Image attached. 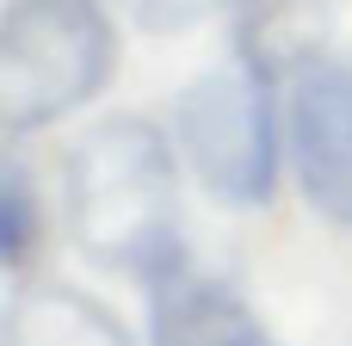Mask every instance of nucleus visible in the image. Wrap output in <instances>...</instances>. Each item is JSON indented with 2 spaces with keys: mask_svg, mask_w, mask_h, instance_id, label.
I'll return each instance as SVG.
<instances>
[{
  "mask_svg": "<svg viewBox=\"0 0 352 346\" xmlns=\"http://www.w3.org/2000/svg\"><path fill=\"white\" fill-rule=\"evenodd\" d=\"M62 204H68L74 248L93 266H111V272H130V279L148 285L161 266H173L186 254L179 248L173 149L136 111H118V118L93 124L68 149Z\"/></svg>",
  "mask_w": 352,
  "mask_h": 346,
  "instance_id": "nucleus-1",
  "label": "nucleus"
},
{
  "mask_svg": "<svg viewBox=\"0 0 352 346\" xmlns=\"http://www.w3.org/2000/svg\"><path fill=\"white\" fill-rule=\"evenodd\" d=\"M118 68L105 0H12L0 19V118L12 136L80 111Z\"/></svg>",
  "mask_w": 352,
  "mask_h": 346,
  "instance_id": "nucleus-2",
  "label": "nucleus"
},
{
  "mask_svg": "<svg viewBox=\"0 0 352 346\" xmlns=\"http://www.w3.org/2000/svg\"><path fill=\"white\" fill-rule=\"evenodd\" d=\"M266 74L235 62L210 68L179 93V149L192 180L223 210H260L278 186V118L266 99Z\"/></svg>",
  "mask_w": 352,
  "mask_h": 346,
  "instance_id": "nucleus-3",
  "label": "nucleus"
},
{
  "mask_svg": "<svg viewBox=\"0 0 352 346\" xmlns=\"http://www.w3.org/2000/svg\"><path fill=\"white\" fill-rule=\"evenodd\" d=\"M285 149L309 210L352 229V56L322 50L291 74Z\"/></svg>",
  "mask_w": 352,
  "mask_h": 346,
  "instance_id": "nucleus-4",
  "label": "nucleus"
},
{
  "mask_svg": "<svg viewBox=\"0 0 352 346\" xmlns=\"http://www.w3.org/2000/svg\"><path fill=\"white\" fill-rule=\"evenodd\" d=\"M260 322L235 285L198 272L186 254L148 279V346H260Z\"/></svg>",
  "mask_w": 352,
  "mask_h": 346,
  "instance_id": "nucleus-5",
  "label": "nucleus"
},
{
  "mask_svg": "<svg viewBox=\"0 0 352 346\" xmlns=\"http://www.w3.org/2000/svg\"><path fill=\"white\" fill-rule=\"evenodd\" d=\"M340 0H229L235 19V62L260 68L266 80L297 74L328 50Z\"/></svg>",
  "mask_w": 352,
  "mask_h": 346,
  "instance_id": "nucleus-6",
  "label": "nucleus"
},
{
  "mask_svg": "<svg viewBox=\"0 0 352 346\" xmlns=\"http://www.w3.org/2000/svg\"><path fill=\"white\" fill-rule=\"evenodd\" d=\"M6 346H130V334L74 285H19L6 303Z\"/></svg>",
  "mask_w": 352,
  "mask_h": 346,
  "instance_id": "nucleus-7",
  "label": "nucleus"
},
{
  "mask_svg": "<svg viewBox=\"0 0 352 346\" xmlns=\"http://www.w3.org/2000/svg\"><path fill=\"white\" fill-rule=\"evenodd\" d=\"M37 235H43L37 180H31L25 155H6V167H0V260L6 266H25L37 254Z\"/></svg>",
  "mask_w": 352,
  "mask_h": 346,
  "instance_id": "nucleus-8",
  "label": "nucleus"
},
{
  "mask_svg": "<svg viewBox=\"0 0 352 346\" xmlns=\"http://www.w3.org/2000/svg\"><path fill=\"white\" fill-rule=\"evenodd\" d=\"M142 31H186V25H198L210 6H223V0H118Z\"/></svg>",
  "mask_w": 352,
  "mask_h": 346,
  "instance_id": "nucleus-9",
  "label": "nucleus"
},
{
  "mask_svg": "<svg viewBox=\"0 0 352 346\" xmlns=\"http://www.w3.org/2000/svg\"><path fill=\"white\" fill-rule=\"evenodd\" d=\"M260 346H272V340H260Z\"/></svg>",
  "mask_w": 352,
  "mask_h": 346,
  "instance_id": "nucleus-10",
  "label": "nucleus"
}]
</instances>
